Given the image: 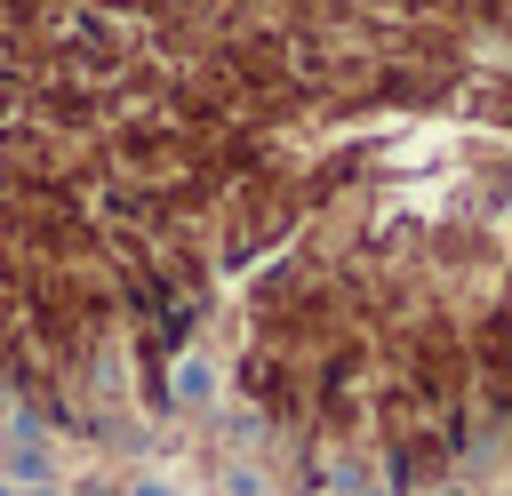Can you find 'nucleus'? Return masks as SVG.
<instances>
[{"label":"nucleus","mask_w":512,"mask_h":496,"mask_svg":"<svg viewBox=\"0 0 512 496\" xmlns=\"http://www.w3.org/2000/svg\"><path fill=\"white\" fill-rule=\"evenodd\" d=\"M176 400L208 408V400H216V368H208V360H176Z\"/></svg>","instance_id":"nucleus-1"},{"label":"nucleus","mask_w":512,"mask_h":496,"mask_svg":"<svg viewBox=\"0 0 512 496\" xmlns=\"http://www.w3.org/2000/svg\"><path fill=\"white\" fill-rule=\"evenodd\" d=\"M232 496H264V472H256V464H240V472H232Z\"/></svg>","instance_id":"nucleus-2"},{"label":"nucleus","mask_w":512,"mask_h":496,"mask_svg":"<svg viewBox=\"0 0 512 496\" xmlns=\"http://www.w3.org/2000/svg\"><path fill=\"white\" fill-rule=\"evenodd\" d=\"M128 496H176V488H168V480H136Z\"/></svg>","instance_id":"nucleus-3"}]
</instances>
